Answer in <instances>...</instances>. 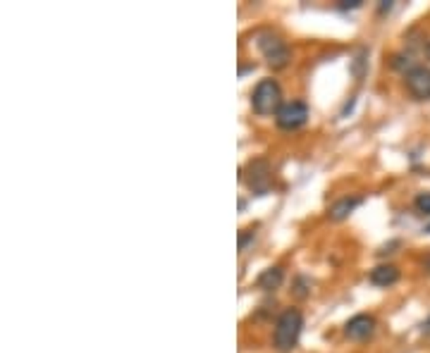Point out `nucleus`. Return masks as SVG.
Returning a JSON list of instances; mask_svg holds the SVG:
<instances>
[{"mask_svg":"<svg viewBox=\"0 0 430 353\" xmlns=\"http://www.w3.org/2000/svg\"><path fill=\"white\" fill-rule=\"evenodd\" d=\"M423 330H426V334H430V320H428L426 325H423Z\"/></svg>","mask_w":430,"mask_h":353,"instance_id":"17","label":"nucleus"},{"mask_svg":"<svg viewBox=\"0 0 430 353\" xmlns=\"http://www.w3.org/2000/svg\"><path fill=\"white\" fill-rule=\"evenodd\" d=\"M392 67H395V69H404V74H407L409 69H414L416 65H411L409 55H407V58H404V55H395V60H392Z\"/></svg>","mask_w":430,"mask_h":353,"instance_id":"12","label":"nucleus"},{"mask_svg":"<svg viewBox=\"0 0 430 353\" xmlns=\"http://www.w3.org/2000/svg\"><path fill=\"white\" fill-rule=\"evenodd\" d=\"M303 327V315L296 308H284L275 323V349L287 353L292 351L296 342H299V334Z\"/></svg>","mask_w":430,"mask_h":353,"instance_id":"1","label":"nucleus"},{"mask_svg":"<svg viewBox=\"0 0 430 353\" xmlns=\"http://www.w3.org/2000/svg\"><path fill=\"white\" fill-rule=\"evenodd\" d=\"M242 179L246 181V186L256 193V196H265L273 186V169H270V162L265 157H254V160L246 162V167L242 169Z\"/></svg>","mask_w":430,"mask_h":353,"instance_id":"3","label":"nucleus"},{"mask_svg":"<svg viewBox=\"0 0 430 353\" xmlns=\"http://www.w3.org/2000/svg\"><path fill=\"white\" fill-rule=\"evenodd\" d=\"M390 8H392V3H383V5H380V12H385V10H390Z\"/></svg>","mask_w":430,"mask_h":353,"instance_id":"15","label":"nucleus"},{"mask_svg":"<svg viewBox=\"0 0 430 353\" xmlns=\"http://www.w3.org/2000/svg\"><path fill=\"white\" fill-rule=\"evenodd\" d=\"M426 55H428V60H430V43H428V46H426Z\"/></svg>","mask_w":430,"mask_h":353,"instance_id":"18","label":"nucleus"},{"mask_svg":"<svg viewBox=\"0 0 430 353\" xmlns=\"http://www.w3.org/2000/svg\"><path fill=\"white\" fill-rule=\"evenodd\" d=\"M249 239H254V232H249V234H242L239 237V249H246V244H249Z\"/></svg>","mask_w":430,"mask_h":353,"instance_id":"14","label":"nucleus"},{"mask_svg":"<svg viewBox=\"0 0 430 353\" xmlns=\"http://www.w3.org/2000/svg\"><path fill=\"white\" fill-rule=\"evenodd\" d=\"M339 8H342V10H354V8H361V0H349V3H347V0H344V3L339 5Z\"/></svg>","mask_w":430,"mask_h":353,"instance_id":"13","label":"nucleus"},{"mask_svg":"<svg viewBox=\"0 0 430 353\" xmlns=\"http://www.w3.org/2000/svg\"><path fill=\"white\" fill-rule=\"evenodd\" d=\"M404 81H407L409 93L416 100H428L430 98V67L416 65L414 69H409V72L404 74Z\"/></svg>","mask_w":430,"mask_h":353,"instance_id":"6","label":"nucleus"},{"mask_svg":"<svg viewBox=\"0 0 430 353\" xmlns=\"http://www.w3.org/2000/svg\"><path fill=\"white\" fill-rule=\"evenodd\" d=\"M282 280H284L282 268H268V270H263V273L258 275V287H261L263 292H273V289H277L282 285Z\"/></svg>","mask_w":430,"mask_h":353,"instance_id":"10","label":"nucleus"},{"mask_svg":"<svg viewBox=\"0 0 430 353\" xmlns=\"http://www.w3.org/2000/svg\"><path fill=\"white\" fill-rule=\"evenodd\" d=\"M426 270H428V275H430V256H426Z\"/></svg>","mask_w":430,"mask_h":353,"instance_id":"16","label":"nucleus"},{"mask_svg":"<svg viewBox=\"0 0 430 353\" xmlns=\"http://www.w3.org/2000/svg\"><path fill=\"white\" fill-rule=\"evenodd\" d=\"M368 280H371V285H376V287H392L400 282V270H397L395 265H378V268L371 270Z\"/></svg>","mask_w":430,"mask_h":353,"instance_id":"8","label":"nucleus"},{"mask_svg":"<svg viewBox=\"0 0 430 353\" xmlns=\"http://www.w3.org/2000/svg\"><path fill=\"white\" fill-rule=\"evenodd\" d=\"M414 205H416V210L423 213V215H430V191L419 193L416 201H414Z\"/></svg>","mask_w":430,"mask_h":353,"instance_id":"11","label":"nucleus"},{"mask_svg":"<svg viewBox=\"0 0 430 353\" xmlns=\"http://www.w3.org/2000/svg\"><path fill=\"white\" fill-rule=\"evenodd\" d=\"M359 205H361V198L359 196H344V198H339L337 203L330 205L327 215H330V220H335V222H342V220L349 217Z\"/></svg>","mask_w":430,"mask_h":353,"instance_id":"9","label":"nucleus"},{"mask_svg":"<svg viewBox=\"0 0 430 353\" xmlns=\"http://www.w3.org/2000/svg\"><path fill=\"white\" fill-rule=\"evenodd\" d=\"M256 46H258V50H261L265 62H268L273 69L287 67L289 46L277 34H273V31H261V34H258V39H256Z\"/></svg>","mask_w":430,"mask_h":353,"instance_id":"4","label":"nucleus"},{"mask_svg":"<svg viewBox=\"0 0 430 353\" xmlns=\"http://www.w3.org/2000/svg\"><path fill=\"white\" fill-rule=\"evenodd\" d=\"M376 332V318L373 315H354L349 323L344 325V334L347 339H351V342H364V339H368L371 334Z\"/></svg>","mask_w":430,"mask_h":353,"instance_id":"7","label":"nucleus"},{"mask_svg":"<svg viewBox=\"0 0 430 353\" xmlns=\"http://www.w3.org/2000/svg\"><path fill=\"white\" fill-rule=\"evenodd\" d=\"M277 127L284 131H294L303 127L308 122V105L303 100H289V103H282V108L277 110L275 115Z\"/></svg>","mask_w":430,"mask_h":353,"instance_id":"5","label":"nucleus"},{"mask_svg":"<svg viewBox=\"0 0 430 353\" xmlns=\"http://www.w3.org/2000/svg\"><path fill=\"white\" fill-rule=\"evenodd\" d=\"M251 108L256 115H277L282 108V88L275 79H261L251 91Z\"/></svg>","mask_w":430,"mask_h":353,"instance_id":"2","label":"nucleus"},{"mask_svg":"<svg viewBox=\"0 0 430 353\" xmlns=\"http://www.w3.org/2000/svg\"><path fill=\"white\" fill-rule=\"evenodd\" d=\"M426 232H428V234H430V227H428V229H426Z\"/></svg>","mask_w":430,"mask_h":353,"instance_id":"19","label":"nucleus"}]
</instances>
